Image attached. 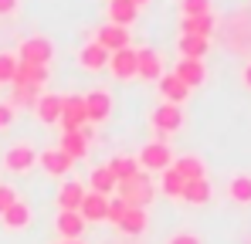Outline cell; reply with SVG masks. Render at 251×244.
I'll list each match as a JSON object with an SVG mask.
<instances>
[{"mask_svg":"<svg viewBox=\"0 0 251 244\" xmlns=\"http://www.w3.org/2000/svg\"><path fill=\"white\" fill-rule=\"evenodd\" d=\"M17 58L27 61V65H51L54 58V44L48 38H24L17 48Z\"/></svg>","mask_w":251,"mask_h":244,"instance_id":"4","label":"cell"},{"mask_svg":"<svg viewBox=\"0 0 251 244\" xmlns=\"http://www.w3.org/2000/svg\"><path fill=\"white\" fill-rule=\"evenodd\" d=\"M61 244H82V241H61Z\"/></svg>","mask_w":251,"mask_h":244,"instance_id":"42","label":"cell"},{"mask_svg":"<svg viewBox=\"0 0 251 244\" xmlns=\"http://www.w3.org/2000/svg\"><path fill=\"white\" fill-rule=\"evenodd\" d=\"M153 132H156V139H167L170 132H176L180 125H183V109L180 105H170V102H160L156 109H153Z\"/></svg>","mask_w":251,"mask_h":244,"instance_id":"3","label":"cell"},{"mask_svg":"<svg viewBox=\"0 0 251 244\" xmlns=\"http://www.w3.org/2000/svg\"><path fill=\"white\" fill-rule=\"evenodd\" d=\"M95 41L112 54V51H119V48H129L132 41H129V27H119V24H105V27H99V34Z\"/></svg>","mask_w":251,"mask_h":244,"instance_id":"17","label":"cell"},{"mask_svg":"<svg viewBox=\"0 0 251 244\" xmlns=\"http://www.w3.org/2000/svg\"><path fill=\"white\" fill-rule=\"evenodd\" d=\"M207 38H194V34H180V54L190 58V61H204L207 54Z\"/></svg>","mask_w":251,"mask_h":244,"instance_id":"27","label":"cell"},{"mask_svg":"<svg viewBox=\"0 0 251 244\" xmlns=\"http://www.w3.org/2000/svg\"><path fill=\"white\" fill-rule=\"evenodd\" d=\"M85 98V116H88V125H95V122H105L112 116V95L105 92V88H92Z\"/></svg>","mask_w":251,"mask_h":244,"instance_id":"6","label":"cell"},{"mask_svg":"<svg viewBox=\"0 0 251 244\" xmlns=\"http://www.w3.org/2000/svg\"><path fill=\"white\" fill-rule=\"evenodd\" d=\"M17 7H21V0H0V17H10V14H17Z\"/></svg>","mask_w":251,"mask_h":244,"instance_id":"39","label":"cell"},{"mask_svg":"<svg viewBox=\"0 0 251 244\" xmlns=\"http://www.w3.org/2000/svg\"><path fill=\"white\" fill-rule=\"evenodd\" d=\"M10 203H17V190H14V187H7V183H0V214H3Z\"/></svg>","mask_w":251,"mask_h":244,"instance_id":"37","label":"cell"},{"mask_svg":"<svg viewBox=\"0 0 251 244\" xmlns=\"http://www.w3.org/2000/svg\"><path fill=\"white\" fill-rule=\"evenodd\" d=\"M72 156H65L58 146H51V149H44V153H38V166H41L48 176H65L68 170H72Z\"/></svg>","mask_w":251,"mask_h":244,"instance_id":"12","label":"cell"},{"mask_svg":"<svg viewBox=\"0 0 251 244\" xmlns=\"http://www.w3.org/2000/svg\"><path fill=\"white\" fill-rule=\"evenodd\" d=\"M17 61H21V58H17L14 51H0V88L14 81V75H17Z\"/></svg>","mask_w":251,"mask_h":244,"instance_id":"33","label":"cell"},{"mask_svg":"<svg viewBox=\"0 0 251 244\" xmlns=\"http://www.w3.org/2000/svg\"><path fill=\"white\" fill-rule=\"evenodd\" d=\"M183 17H197V14H210V0H180Z\"/></svg>","mask_w":251,"mask_h":244,"instance_id":"34","label":"cell"},{"mask_svg":"<svg viewBox=\"0 0 251 244\" xmlns=\"http://www.w3.org/2000/svg\"><path fill=\"white\" fill-rule=\"evenodd\" d=\"M0 217H3V227H10V231H24V227L31 224V207H27L24 200H17V203H10Z\"/></svg>","mask_w":251,"mask_h":244,"instance_id":"24","label":"cell"},{"mask_svg":"<svg viewBox=\"0 0 251 244\" xmlns=\"http://www.w3.org/2000/svg\"><path fill=\"white\" fill-rule=\"evenodd\" d=\"M38 98H41V85H14V98H10V105H14V109H17V105L34 109Z\"/></svg>","mask_w":251,"mask_h":244,"instance_id":"31","label":"cell"},{"mask_svg":"<svg viewBox=\"0 0 251 244\" xmlns=\"http://www.w3.org/2000/svg\"><path fill=\"white\" fill-rule=\"evenodd\" d=\"M173 170L183 180H201L204 176V160L201 156H173Z\"/></svg>","mask_w":251,"mask_h":244,"instance_id":"28","label":"cell"},{"mask_svg":"<svg viewBox=\"0 0 251 244\" xmlns=\"http://www.w3.org/2000/svg\"><path fill=\"white\" fill-rule=\"evenodd\" d=\"M245 85H251V65L245 68Z\"/></svg>","mask_w":251,"mask_h":244,"instance_id":"40","label":"cell"},{"mask_svg":"<svg viewBox=\"0 0 251 244\" xmlns=\"http://www.w3.org/2000/svg\"><path fill=\"white\" fill-rule=\"evenodd\" d=\"M180 200L190 203V207H201V203L210 200V183L207 176H201V180H187L183 183V194H180Z\"/></svg>","mask_w":251,"mask_h":244,"instance_id":"22","label":"cell"},{"mask_svg":"<svg viewBox=\"0 0 251 244\" xmlns=\"http://www.w3.org/2000/svg\"><path fill=\"white\" fill-rule=\"evenodd\" d=\"M88 139H92V125H82V129H68V132L61 136L58 149H61L65 156H72V160H85V153H88Z\"/></svg>","mask_w":251,"mask_h":244,"instance_id":"7","label":"cell"},{"mask_svg":"<svg viewBox=\"0 0 251 244\" xmlns=\"http://www.w3.org/2000/svg\"><path fill=\"white\" fill-rule=\"evenodd\" d=\"M180 34H194V38H207L214 34V14H197V17H183L180 21Z\"/></svg>","mask_w":251,"mask_h":244,"instance_id":"20","label":"cell"},{"mask_svg":"<svg viewBox=\"0 0 251 244\" xmlns=\"http://www.w3.org/2000/svg\"><path fill=\"white\" fill-rule=\"evenodd\" d=\"M88 190H92V194H102V197H116V176L109 173V166H95V170H92Z\"/></svg>","mask_w":251,"mask_h":244,"instance_id":"25","label":"cell"},{"mask_svg":"<svg viewBox=\"0 0 251 244\" xmlns=\"http://www.w3.org/2000/svg\"><path fill=\"white\" fill-rule=\"evenodd\" d=\"M183 183H187V180H183V176H180L173 166L160 173V190H163L167 197H173V200H180V194H183Z\"/></svg>","mask_w":251,"mask_h":244,"instance_id":"32","label":"cell"},{"mask_svg":"<svg viewBox=\"0 0 251 244\" xmlns=\"http://www.w3.org/2000/svg\"><path fill=\"white\" fill-rule=\"evenodd\" d=\"M116 197L126 203V207H146V203L156 197V187L150 183V176L139 170L136 176H129L123 183H116Z\"/></svg>","mask_w":251,"mask_h":244,"instance_id":"1","label":"cell"},{"mask_svg":"<svg viewBox=\"0 0 251 244\" xmlns=\"http://www.w3.org/2000/svg\"><path fill=\"white\" fill-rule=\"evenodd\" d=\"M14 116H17V109L10 102H0V129H10L14 125Z\"/></svg>","mask_w":251,"mask_h":244,"instance_id":"36","label":"cell"},{"mask_svg":"<svg viewBox=\"0 0 251 244\" xmlns=\"http://www.w3.org/2000/svg\"><path fill=\"white\" fill-rule=\"evenodd\" d=\"M132 3H136V7H143V3H150V0H132Z\"/></svg>","mask_w":251,"mask_h":244,"instance_id":"41","label":"cell"},{"mask_svg":"<svg viewBox=\"0 0 251 244\" xmlns=\"http://www.w3.org/2000/svg\"><path fill=\"white\" fill-rule=\"evenodd\" d=\"M82 197H85V187L78 180H68V183L58 190V210H78Z\"/></svg>","mask_w":251,"mask_h":244,"instance_id":"26","label":"cell"},{"mask_svg":"<svg viewBox=\"0 0 251 244\" xmlns=\"http://www.w3.org/2000/svg\"><path fill=\"white\" fill-rule=\"evenodd\" d=\"M123 234L129 238H139V234H146V227H150V214H146V207H126L123 220L116 224Z\"/></svg>","mask_w":251,"mask_h":244,"instance_id":"14","label":"cell"},{"mask_svg":"<svg viewBox=\"0 0 251 244\" xmlns=\"http://www.w3.org/2000/svg\"><path fill=\"white\" fill-rule=\"evenodd\" d=\"M173 75L183 81L187 88H197V85H204V81H207V68H204V61L180 58V65H176V72H173Z\"/></svg>","mask_w":251,"mask_h":244,"instance_id":"18","label":"cell"},{"mask_svg":"<svg viewBox=\"0 0 251 244\" xmlns=\"http://www.w3.org/2000/svg\"><path fill=\"white\" fill-rule=\"evenodd\" d=\"M48 81V65H27V61H17V75L10 81L14 85H44Z\"/></svg>","mask_w":251,"mask_h":244,"instance_id":"21","label":"cell"},{"mask_svg":"<svg viewBox=\"0 0 251 244\" xmlns=\"http://www.w3.org/2000/svg\"><path fill=\"white\" fill-rule=\"evenodd\" d=\"M54 227H58V234H61L65 241H78L82 231H85V217L78 214V210H58Z\"/></svg>","mask_w":251,"mask_h":244,"instance_id":"13","label":"cell"},{"mask_svg":"<svg viewBox=\"0 0 251 244\" xmlns=\"http://www.w3.org/2000/svg\"><path fill=\"white\" fill-rule=\"evenodd\" d=\"M109 72H112L119 81L136 78V48H132V44H129V48H119V51H112V54H109Z\"/></svg>","mask_w":251,"mask_h":244,"instance_id":"9","label":"cell"},{"mask_svg":"<svg viewBox=\"0 0 251 244\" xmlns=\"http://www.w3.org/2000/svg\"><path fill=\"white\" fill-rule=\"evenodd\" d=\"M139 170H146V173H163L173 166V149H170L167 139H153V143H146L143 149H139Z\"/></svg>","mask_w":251,"mask_h":244,"instance_id":"2","label":"cell"},{"mask_svg":"<svg viewBox=\"0 0 251 244\" xmlns=\"http://www.w3.org/2000/svg\"><path fill=\"white\" fill-rule=\"evenodd\" d=\"M156 85H160V95H163V102H170V105H183V102H187V95H190V88H187L183 81L176 78L173 72H170V75H163V78L156 81Z\"/></svg>","mask_w":251,"mask_h":244,"instance_id":"19","label":"cell"},{"mask_svg":"<svg viewBox=\"0 0 251 244\" xmlns=\"http://www.w3.org/2000/svg\"><path fill=\"white\" fill-rule=\"evenodd\" d=\"M167 244H204V241H201V234H194V231H180V234H173Z\"/></svg>","mask_w":251,"mask_h":244,"instance_id":"38","label":"cell"},{"mask_svg":"<svg viewBox=\"0 0 251 244\" xmlns=\"http://www.w3.org/2000/svg\"><path fill=\"white\" fill-rule=\"evenodd\" d=\"M126 214V203L119 197H109V210H105V220H112V224H119Z\"/></svg>","mask_w":251,"mask_h":244,"instance_id":"35","label":"cell"},{"mask_svg":"<svg viewBox=\"0 0 251 244\" xmlns=\"http://www.w3.org/2000/svg\"><path fill=\"white\" fill-rule=\"evenodd\" d=\"M31 166H38V149L31 143H17L10 149H3V170L10 173H27Z\"/></svg>","mask_w":251,"mask_h":244,"instance_id":"5","label":"cell"},{"mask_svg":"<svg viewBox=\"0 0 251 244\" xmlns=\"http://www.w3.org/2000/svg\"><path fill=\"white\" fill-rule=\"evenodd\" d=\"M78 65H82L85 72H102V68H109V51L99 41H88L78 51Z\"/></svg>","mask_w":251,"mask_h":244,"instance_id":"16","label":"cell"},{"mask_svg":"<svg viewBox=\"0 0 251 244\" xmlns=\"http://www.w3.org/2000/svg\"><path fill=\"white\" fill-rule=\"evenodd\" d=\"M227 197H231L234 203H251V176H248V173L231 176V183H227Z\"/></svg>","mask_w":251,"mask_h":244,"instance_id":"30","label":"cell"},{"mask_svg":"<svg viewBox=\"0 0 251 244\" xmlns=\"http://www.w3.org/2000/svg\"><path fill=\"white\" fill-rule=\"evenodd\" d=\"M61 125H65V132H68V129H82V125H88V116H85V98H82V95H65Z\"/></svg>","mask_w":251,"mask_h":244,"instance_id":"11","label":"cell"},{"mask_svg":"<svg viewBox=\"0 0 251 244\" xmlns=\"http://www.w3.org/2000/svg\"><path fill=\"white\" fill-rule=\"evenodd\" d=\"M105 166H109V173L116 176V183H123V180H129V176H136V173H139L136 156H116V160L105 163Z\"/></svg>","mask_w":251,"mask_h":244,"instance_id":"29","label":"cell"},{"mask_svg":"<svg viewBox=\"0 0 251 244\" xmlns=\"http://www.w3.org/2000/svg\"><path fill=\"white\" fill-rule=\"evenodd\" d=\"M61 109H65V95H54V92H41V98H38V105H34V112H38V119H41L44 125L61 122Z\"/></svg>","mask_w":251,"mask_h":244,"instance_id":"10","label":"cell"},{"mask_svg":"<svg viewBox=\"0 0 251 244\" xmlns=\"http://www.w3.org/2000/svg\"><path fill=\"white\" fill-rule=\"evenodd\" d=\"M139 7L132 0H109V24H119V27H129L136 21Z\"/></svg>","mask_w":251,"mask_h":244,"instance_id":"23","label":"cell"},{"mask_svg":"<svg viewBox=\"0 0 251 244\" xmlns=\"http://www.w3.org/2000/svg\"><path fill=\"white\" fill-rule=\"evenodd\" d=\"M136 75L143 81H160L163 78V61L153 48H136Z\"/></svg>","mask_w":251,"mask_h":244,"instance_id":"8","label":"cell"},{"mask_svg":"<svg viewBox=\"0 0 251 244\" xmlns=\"http://www.w3.org/2000/svg\"><path fill=\"white\" fill-rule=\"evenodd\" d=\"M105 210H109V197L85 190L82 203H78V214L85 217V224H99V220H105Z\"/></svg>","mask_w":251,"mask_h":244,"instance_id":"15","label":"cell"}]
</instances>
